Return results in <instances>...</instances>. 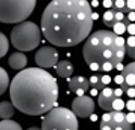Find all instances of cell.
I'll use <instances>...</instances> for the list:
<instances>
[{"label":"cell","mask_w":135,"mask_h":130,"mask_svg":"<svg viewBox=\"0 0 135 130\" xmlns=\"http://www.w3.org/2000/svg\"><path fill=\"white\" fill-rule=\"evenodd\" d=\"M93 11L86 0H54L40 20L45 38L57 47H74L85 40L93 29Z\"/></svg>","instance_id":"6da1fadb"},{"label":"cell","mask_w":135,"mask_h":130,"mask_svg":"<svg viewBox=\"0 0 135 130\" xmlns=\"http://www.w3.org/2000/svg\"><path fill=\"white\" fill-rule=\"evenodd\" d=\"M59 86L57 79L39 67L20 71L10 84V98L14 108L28 116L49 112L57 103Z\"/></svg>","instance_id":"7a4b0ae2"},{"label":"cell","mask_w":135,"mask_h":130,"mask_svg":"<svg viewBox=\"0 0 135 130\" xmlns=\"http://www.w3.org/2000/svg\"><path fill=\"white\" fill-rule=\"evenodd\" d=\"M125 39L111 30L100 29L87 37L83 47V58L94 72L108 73L125 56Z\"/></svg>","instance_id":"3957f363"},{"label":"cell","mask_w":135,"mask_h":130,"mask_svg":"<svg viewBox=\"0 0 135 130\" xmlns=\"http://www.w3.org/2000/svg\"><path fill=\"white\" fill-rule=\"evenodd\" d=\"M12 46L21 51H32L38 47L41 40V32L38 25L31 21H24L15 25L11 30Z\"/></svg>","instance_id":"277c9868"},{"label":"cell","mask_w":135,"mask_h":130,"mask_svg":"<svg viewBox=\"0 0 135 130\" xmlns=\"http://www.w3.org/2000/svg\"><path fill=\"white\" fill-rule=\"evenodd\" d=\"M36 6L35 0L0 1V22L16 24L24 22L33 13Z\"/></svg>","instance_id":"5b68a950"},{"label":"cell","mask_w":135,"mask_h":130,"mask_svg":"<svg viewBox=\"0 0 135 130\" xmlns=\"http://www.w3.org/2000/svg\"><path fill=\"white\" fill-rule=\"evenodd\" d=\"M41 130H79V120L71 110L55 107L45 116Z\"/></svg>","instance_id":"8992f818"},{"label":"cell","mask_w":135,"mask_h":130,"mask_svg":"<svg viewBox=\"0 0 135 130\" xmlns=\"http://www.w3.org/2000/svg\"><path fill=\"white\" fill-rule=\"evenodd\" d=\"M59 60V53L55 47L44 46L35 54V62L39 68H50L57 65Z\"/></svg>","instance_id":"52a82bcc"},{"label":"cell","mask_w":135,"mask_h":130,"mask_svg":"<svg viewBox=\"0 0 135 130\" xmlns=\"http://www.w3.org/2000/svg\"><path fill=\"white\" fill-rule=\"evenodd\" d=\"M72 112L76 117H89L95 112V102L88 95H79L72 101Z\"/></svg>","instance_id":"ba28073f"},{"label":"cell","mask_w":135,"mask_h":130,"mask_svg":"<svg viewBox=\"0 0 135 130\" xmlns=\"http://www.w3.org/2000/svg\"><path fill=\"white\" fill-rule=\"evenodd\" d=\"M118 82H120L121 90L123 92H128L131 89H134L135 86V64L134 62L125 65L121 69V74L117 77Z\"/></svg>","instance_id":"9c48e42d"},{"label":"cell","mask_w":135,"mask_h":130,"mask_svg":"<svg viewBox=\"0 0 135 130\" xmlns=\"http://www.w3.org/2000/svg\"><path fill=\"white\" fill-rule=\"evenodd\" d=\"M99 130H133V125L130 124L128 120L121 121V123L112 121L109 119V113H106L101 117Z\"/></svg>","instance_id":"30bf717a"},{"label":"cell","mask_w":135,"mask_h":130,"mask_svg":"<svg viewBox=\"0 0 135 130\" xmlns=\"http://www.w3.org/2000/svg\"><path fill=\"white\" fill-rule=\"evenodd\" d=\"M68 85H69V89L76 93L79 95H84L88 88H89V82H88V79L83 76H74L72 78H70L68 80Z\"/></svg>","instance_id":"8fae6325"},{"label":"cell","mask_w":135,"mask_h":130,"mask_svg":"<svg viewBox=\"0 0 135 130\" xmlns=\"http://www.w3.org/2000/svg\"><path fill=\"white\" fill-rule=\"evenodd\" d=\"M117 97L113 94V89L106 87L103 90L100 91L99 95H98V105L101 110H104L106 112H111V104L112 101L115 99Z\"/></svg>","instance_id":"7c38bea8"},{"label":"cell","mask_w":135,"mask_h":130,"mask_svg":"<svg viewBox=\"0 0 135 130\" xmlns=\"http://www.w3.org/2000/svg\"><path fill=\"white\" fill-rule=\"evenodd\" d=\"M8 63L12 69L21 71V69H24L27 64V56L23 52H14L8 59Z\"/></svg>","instance_id":"4fadbf2b"},{"label":"cell","mask_w":135,"mask_h":130,"mask_svg":"<svg viewBox=\"0 0 135 130\" xmlns=\"http://www.w3.org/2000/svg\"><path fill=\"white\" fill-rule=\"evenodd\" d=\"M124 19H125V16L123 13L114 11L113 9H109L103 15V22L108 27H113L117 23L123 21Z\"/></svg>","instance_id":"5bb4252c"},{"label":"cell","mask_w":135,"mask_h":130,"mask_svg":"<svg viewBox=\"0 0 135 130\" xmlns=\"http://www.w3.org/2000/svg\"><path fill=\"white\" fill-rule=\"evenodd\" d=\"M111 81V78L108 75H103L101 73H96L94 75H91V77L89 78V86H91L93 88H95L96 90H103L104 88H106V86Z\"/></svg>","instance_id":"9a60e30c"},{"label":"cell","mask_w":135,"mask_h":130,"mask_svg":"<svg viewBox=\"0 0 135 130\" xmlns=\"http://www.w3.org/2000/svg\"><path fill=\"white\" fill-rule=\"evenodd\" d=\"M56 72H57L59 77H61V78H69L73 74V72H74L73 64L70 62L69 60H62V61H60V62L57 63Z\"/></svg>","instance_id":"2e32d148"},{"label":"cell","mask_w":135,"mask_h":130,"mask_svg":"<svg viewBox=\"0 0 135 130\" xmlns=\"http://www.w3.org/2000/svg\"><path fill=\"white\" fill-rule=\"evenodd\" d=\"M14 115V106L9 101L0 102V118L9 119Z\"/></svg>","instance_id":"e0dca14e"},{"label":"cell","mask_w":135,"mask_h":130,"mask_svg":"<svg viewBox=\"0 0 135 130\" xmlns=\"http://www.w3.org/2000/svg\"><path fill=\"white\" fill-rule=\"evenodd\" d=\"M10 84V78L9 74L7 73V71L0 66V95L3 94L7 90V88L9 87Z\"/></svg>","instance_id":"ac0fdd59"},{"label":"cell","mask_w":135,"mask_h":130,"mask_svg":"<svg viewBox=\"0 0 135 130\" xmlns=\"http://www.w3.org/2000/svg\"><path fill=\"white\" fill-rule=\"evenodd\" d=\"M124 48H125V54H128L129 58H131V59H134L135 58V37H134V35L130 36L125 40Z\"/></svg>","instance_id":"d6986e66"},{"label":"cell","mask_w":135,"mask_h":130,"mask_svg":"<svg viewBox=\"0 0 135 130\" xmlns=\"http://www.w3.org/2000/svg\"><path fill=\"white\" fill-rule=\"evenodd\" d=\"M0 130H23L21 125L11 119H3L0 121Z\"/></svg>","instance_id":"ffe728a7"},{"label":"cell","mask_w":135,"mask_h":130,"mask_svg":"<svg viewBox=\"0 0 135 130\" xmlns=\"http://www.w3.org/2000/svg\"><path fill=\"white\" fill-rule=\"evenodd\" d=\"M8 50H9V40L3 33L0 32V59L7 54Z\"/></svg>","instance_id":"44dd1931"},{"label":"cell","mask_w":135,"mask_h":130,"mask_svg":"<svg viewBox=\"0 0 135 130\" xmlns=\"http://www.w3.org/2000/svg\"><path fill=\"white\" fill-rule=\"evenodd\" d=\"M111 9H113L114 11H118V12H121V13H129V9L126 7V1L124 0H115L111 3Z\"/></svg>","instance_id":"7402d4cb"},{"label":"cell","mask_w":135,"mask_h":130,"mask_svg":"<svg viewBox=\"0 0 135 130\" xmlns=\"http://www.w3.org/2000/svg\"><path fill=\"white\" fill-rule=\"evenodd\" d=\"M129 24H130L129 17H125L123 21H121V22H119V23H117V24L113 26V28H114V30H115V32H113V33L120 36V34H123V33L126 30V27L129 26Z\"/></svg>","instance_id":"603a6c76"},{"label":"cell","mask_w":135,"mask_h":130,"mask_svg":"<svg viewBox=\"0 0 135 130\" xmlns=\"http://www.w3.org/2000/svg\"><path fill=\"white\" fill-rule=\"evenodd\" d=\"M111 108H112V111L122 112V110L124 108V101H123L121 98H115V99L112 101Z\"/></svg>","instance_id":"cb8c5ba5"},{"label":"cell","mask_w":135,"mask_h":130,"mask_svg":"<svg viewBox=\"0 0 135 130\" xmlns=\"http://www.w3.org/2000/svg\"><path fill=\"white\" fill-rule=\"evenodd\" d=\"M126 7H128L129 11H133L134 10V1L133 0H130V1H126Z\"/></svg>","instance_id":"d4e9b609"},{"label":"cell","mask_w":135,"mask_h":130,"mask_svg":"<svg viewBox=\"0 0 135 130\" xmlns=\"http://www.w3.org/2000/svg\"><path fill=\"white\" fill-rule=\"evenodd\" d=\"M27 130H41V129L38 128V127H31V128H28Z\"/></svg>","instance_id":"484cf974"}]
</instances>
